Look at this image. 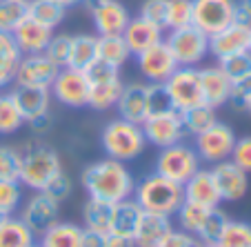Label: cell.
Segmentation results:
<instances>
[{
    "instance_id": "f35d334b",
    "label": "cell",
    "mask_w": 251,
    "mask_h": 247,
    "mask_svg": "<svg viewBox=\"0 0 251 247\" xmlns=\"http://www.w3.org/2000/svg\"><path fill=\"white\" fill-rule=\"evenodd\" d=\"M229 223L227 214H225L220 207H213L207 212V219H204L202 227H200V232L196 234V238H198L200 243H218L220 234H223L225 225Z\"/></svg>"
},
{
    "instance_id": "e7e4bbea",
    "label": "cell",
    "mask_w": 251,
    "mask_h": 247,
    "mask_svg": "<svg viewBox=\"0 0 251 247\" xmlns=\"http://www.w3.org/2000/svg\"><path fill=\"white\" fill-rule=\"evenodd\" d=\"M29 247H40V243H38V245H36V243H33V245H29Z\"/></svg>"
},
{
    "instance_id": "11a10c76",
    "label": "cell",
    "mask_w": 251,
    "mask_h": 247,
    "mask_svg": "<svg viewBox=\"0 0 251 247\" xmlns=\"http://www.w3.org/2000/svg\"><path fill=\"white\" fill-rule=\"evenodd\" d=\"M238 14H236V20L238 23H247L251 25V0H238Z\"/></svg>"
},
{
    "instance_id": "5b68a950",
    "label": "cell",
    "mask_w": 251,
    "mask_h": 247,
    "mask_svg": "<svg viewBox=\"0 0 251 247\" xmlns=\"http://www.w3.org/2000/svg\"><path fill=\"white\" fill-rule=\"evenodd\" d=\"M200 169V158L194 147L185 143H176L162 147L156 158V174L165 176L169 181L185 185L191 176Z\"/></svg>"
},
{
    "instance_id": "d590c367",
    "label": "cell",
    "mask_w": 251,
    "mask_h": 247,
    "mask_svg": "<svg viewBox=\"0 0 251 247\" xmlns=\"http://www.w3.org/2000/svg\"><path fill=\"white\" fill-rule=\"evenodd\" d=\"M207 212H209L207 207H200V205L185 200V203L180 205V209L176 212L178 223H180V229L187 234H191V236H196V234L200 232V227H202L204 219H207Z\"/></svg>"
},
{
    "instance_id": "b9f144b4",
    "label": "cell",
    "mask_w": 251,
    "mask_h": 247,
    "mask_svg": "<svg viewBox=\"0 0 251 247\" xmlns=\"http://www.w3.org/2000/svg\"><path fill=\"white\" fill-rule=\"evenodd\" d=\"M223 67V72L229 76V81H240V78L251 76V54L249 52H242L236 54V56H229L225 60L218 62Z\"/></svg>"
},
{
    "instance_id": "f907efd6",
    "label": "cell",
    "mask_w": 251,
    "mask_h": 247,
    "mask_svg": "<svg viewBox=\"0 0 251 247\" xmlns=\"http://www.w3.org/2000/svg\"><path fill=\"white\" fill-rule=\"evenodd\" d=\"M200 245L202 243L196 236H191V234L182 232V229H171L156 247H200Z\"/></svg>"
},
{
    "instance_id": "ac0fdd59",
    "label": "cell",
    "mask_w": 251,
    "mask_h": 247,
    "mask_svg": "<svg viewBox=\"0 0 251 247\" xmlns=\"http://www.w3.org/2000/svg\"><path fill=\"white\" fill-rule=\"evenodd\" d=\"M53 36V29L40 25L38 20L33 18H25L18 27L11 31V38H14L16 47L23 56H29V54H45L49 40Z\"/></svg>"
},
{
    "instance_id": "c3c4849f",
    "label": "cell",
    "mask_w": 251,
    "mask_h": 247,
    "mask_svg": "<svg viewBox=\"0 0 251 247\" xmlns=\"http://www.w3.org/2000/svg\"><path fill=\"white\" fill-rule=\"evenodd\" d=\"M85 74H87V78H89V82L94 85V82H107V81L118 78L120 69H116V67L107 65V62H102V60H96V62H91V65L87 67Z\"/></svg>"
},
{
    "instance_id": "8fae6325",
    "label": "cell",
    "mask_w": 251,
    "mask_h": 247,
    "mask_svg": "<svg viewBox=\"0 0 251 247\" xmlns=\"http://www.w3.org/2000/svg\"><path fill=\"white\" fill-rule=\"evenodd\" d=\"M145 138L149 145L156 147H169V145L182 143V138L187 136L185 125H182L180 111L169 110V111H160V114H151L145 123L140 125Z\"/></svg>"
},
{
    "instance_id": "3957f363",
    "label": "cell",
    "mask_w": 251,
    "mask_h": 247,
    "mask_svg": "<svg viewBox=\"0 0 251 247\" xmlns=\"http://www.w3.org/2000/svg\"><path fill=\"white\" fill-rule=\"evenodd\" d=\"M62 171V163L56 149L43 143H29L20 152V176L18 183L33 192H43L47 183Z\"/></svg>"
},
{
    "instance_id": "7bdbcfd3",
    "label": "cell",
    "mask_w": 251,
    "mask_h": 247,
    "mask_svg": "<svg viewBox=\"0 0 251 247\" xmlns=\"http://www.w3.org/2000/svg\"><path fill=\"white\" fill-rule=\"evenodd\" d=\"M20 176V152L11 145H0V178L18 181Z\"/></svg>"
},
{
    "instance_id": "ffe728a7",
    "label": "cell",
    "mask_w": 251,
    "mask_h": 247,
    "mask_svg": "<svg viewBox=\"0 0 251 247\" xmlns=\"http://www.w3.org/2000/svg\"><path fill=\"white\" fill-rule=\"evenodd\" d=\"M14 98L16 107L20 110L25 123L38 118V116L49 114V105H51V91L45 87H25L16 85L14 91H9Z\"/></svg>"
},
{
    "instance_id": "f546056e",
    "label": "cell",
    "mask_w": 251,
    "mask_h": 247,
    "mask_svg": "<svg viewBox=\"0 0 251 247\" xmlns=\"http://www.w3.org/2000/svg\"><path fill=\"white\" fill-rule=\"evenodd\" d=\"M123 87H125V82L120 76L107 82H94L89 89V103H87V107H91L96 111H104V110H109V107H116Z\"/></svg>"
},
{
    "instance_id": "7dc6e473",
    "label": "cell",
    "mask_w": 251,
    "mask_h": 247,
    "mask_svg": "<svg viewBox=\"0 0 251 247\" xmlns=\"http://www.w3.org/2000/svg\"><path fill=\"white\" fill-rule=\"evenodd\" d=\"M229 161L236 163L242 171L251 174V136L236 138V145H233V152Z\"/></svg>"
},
{
    "instance_id": "d6a6232c",
    "label": "cell",
    "mask_w": 251,
    "mask_h": 247,
    "mask_svg": "<svg viewBox=\"0 0 251 247\" xmlns=\"http://www.w3.org/2000/svg\"><path fill=\"white\" fill-rule=\"evenodd\" d=\"M65 7H60L53 0H29L27 2V16L38 20L40 25L49 29H56L65 20Z\"/></svg>"
},
{
    "instance_id": "6125c7cd",
    "label": "cell",
    "mask_w": 251,
    "mask_h": 247,
    "mask_svg": "<svg viewBox=\"0 0 251 247\" xmlns=\"http://www.w3.org/2000/svg\"><path fill=\"white\" fill-rule=\"evenodd\" d=\"M7 216H9V214H5V212H0V223H2V220H5Z\"/></svg>"
},
{
    "instance_id": "f6af8a7d",
    "label": "cell",
    "mask_w": 251,
    "mask_h": 247,
    "mask_svg": "<svg viewBox=\"0 0 251 247\" xmlns=\"http://www.w3.org/2000/svg\"><path fill=\"white\" fill-rule=\"evenodd\" d=\"M147 100H149V116L174 110V107H171V100H169V94H167L162 82H147Z\"/></svg>"
},
{
    "instance_id": "8992f818",
    "label": "cell",
    "mask_w": 251,
    "mask_h": 247,
    "mask_svg": "<svg viewBox=\"0 0 251 247\" xmlns=\"http://www.w3.org/2000/svg\"><path fill=\"white\" fill-rule=\"evenodd\" d=\"M165 43L180 67H196L209 54V36L194 25L169 31Z\"/></svg>"
},
{
    "instance_id": "680465c9",
    "label": "cell",
    "mask_w": 251,
    "mask_h": 247,
    "mask_svg": "<svg viewBox=\"0 0 251 247\" xmlns=\"http://www.w3.org/2000/svg\"><path fill=\"white\" fill-rule=\"evenodd\" d=\"M53 2H58L60 7H65V9H69V7H76V5H80L82 0H53Z\"/></svg>"
},
{
    "instance_id": "4fadbf2b",
    "label": "cell",
    "mask_w": 251,
    "mask_h": 247,
    "mask_svg": "<svg viewBox=\"0 0 251 247\" xmlns=\"http://www.w3.org/2000/svg\"><path fill=\"white\" fill-rule=\"evenodd\" d=\"M60 67H56L45 54H29L20 56L18 69H16V85L25 87H45L49 89L51 82L56 81Z\"/></svg>"
},
{
    "instance_id": "7c38bea8",
    "label": "cell",
    "mask_w": 251,
    "mask_h": 247,
    "mask_svg": "<svg viewBox=\"0 0 251 247\" xmlns=\"http://www.w3.org/2000/svg\"><path fill=\"white\" fill-rule=\"evenodd\" d=\"M58 216H60V203L49 198L45 192H36L33 196H29L25 200L18 219L33 234H45L51 225L58 223Z\"/></svg>"
},
{
    "instance_id": "44dd1931",
    "label": "cell",
    "mask_w": 251,
    "mask_h": 247,
    "mask_svg": "<svg viewBox=\"0 0 251 247\" xmlns=\"http://www.w3.org/2000/svg\"><path fill=\"white\" fill-rule=\"evenodd\" d=\"M200 87H202V100L204 105L218 110L225 103H229V94H231V81L223 72L220 65L204 67L200 69Z\"/></svg>"
},
{
    "instance_id": "681fc988",
    "label": "cell",
    "mask_w": 251,
    "mask_h": 247,
    "mask_svg": "<svg viewBox=\"0 0 251 247\" xmlns=\"http://www.w3.org/2000/svg\"><path fill=\"white\" fill-rule=\"evenodd\" d=\"M140 16L151 20V23L160 25L165 29V18H167V0H145L140 5Z\"/></svg>"
},
{
    "instance_id": "836d02e7",
    "label": "cell",
    "mask_w": 251,
    "mask_h": 247,
    "mask_svg": "<svg viewBox=\"0 0 251 247\" xmlns=\"http://www.w3.org/2000/svg\"><path fill=\"white\" fill-rule=\"evenodd\" d=\"M180 118H182V125H185V132L191 134V136H198V134H202L204 129L216 123V110L202 103L198 107L180 111Z\"/></svg>"
},
{
    "instance_id": "9f6ffc18",
    "label": "cell",
    "mask_w": 251,
    "mask_h": 247,
    "mask_svg": "<svg viewBox=\"0 0 251 247\" xmlns=\"http://www.w3.org/2000/svg\"><path fill=\"white\" fill-rule=\"evenodd\" d=\"M104 247H133V243L127 241V238L116 236V234H107V243H104Z\"/></svg>"
},
{
    "instance_id": "d4e9b609",
    "label": "cell",
    "mask_w": 251,
    "mask_h": 247,
    "mask_svg": "<svg viewBox=\"0 0 251 247\" xmlns=\"http://www.w3.org/2000/svg\"><path fill=\"white\" fill-rule=\"evenodd\" d=\"M140 216H142V207L133 198L116 203L114 205V216H111L109 234H116V236L127 238V241L133 243L138 223H140Z\"/></svg>"
},
{
    "instance_id": "91938a15",
    "label": "cell",
    "mask_w": 251,
    "mask_h": 247,
    "mask_svg": "<svg viewBox=\"0 0 251 247\" xmlns=\"http://www.w3.org/2000/svg\"><path fill=\"white\" fill-rule=\"evenodd\" d=\"M200 247H220V245H218V243H202Z\"/></svg>"
},
{
    "instance_id": "6f0895ef",
    "label": "cell",
    "mask_w": 251,
    "mask_h": 247,
    "mask_svg": "<svg viewBox=\"0 0 251 247\" xmlns=\"http://www.w3.org/2000/svg\"><path fill=\"white\" fill-rule=\"evenodd\" d=\"M104 2H107V0H82V5H85V7H87V9H89V11L98 9L100 5H104Z\"/></svg>"
},
{
    "instance_id": "484cf974",
    "label": "cell",
    "mask_w": 251,
    "mask_h": 247,
    "mask_svg": "<svg viewBox=\"0 0 251 247\" xmlns=\"http://www.w3.org/2000/svg\"><path fill=\"white\" fill-rule=\"evenodd\" d=\"M98 60V36L91 33H80L71 38V49H69V62L67 67L74 69H82L85 72L91 62Z\"/></svg>"
},
{
    "instance_id": "ba28073f",
    "label": "cell",
    "mask_w": 251,
    "mask_h": 247,
    "mask_svg": "<svg viewBox=\"0 0 251 247\" xmlns=\"http://www.w3.org/2000/svg\"><path fill=\"white\" fill-rule=\"evenodd\" d=\"M236 0H191V25L207 36L236 23Z\"/></svg>"
},
{
    "instance_id": "e0dca14e",
    "label": "cell",
    "mask_w": 251,
    "mask_h": 247,
    "mask_svg": "<svg viewBox=\"0 0 251 247\" xmlns=\"http://www.w3.org/2000/svg\"><path fill=\"white\" fill-rule=\"evenodd\" d=\"M120 118L129 123L142 125L149 118V100H147V82H129L123 87L116 103Z\"/></svg>"
},
{
    "instance_id": "5bb4252c",
    "label": "cell",
    "mask_w": 251,
    "mask_h": 247,
    "mask_svg": "<svg viewBox=\"0 0 251 247\" xmlns=\"http://www.w3.org/2000/svg\"><path fill=\"white\" fill-rule=\"evenodd\" d=\"M249 31L251 25L247 23H238L236 20V23L227 25L225 29L209 36V54L220 62L229 56L249 52Z\"/></svg>"
},
{
    "instance_id": "2e32d148",
    "label": "cell",
    "mask_w": 251,
    "mask_h": 247,
    "mask_svg": "<svg viewBox=\"0 0 251 247\" xmlns=\"http://www.w3.org/2000/svg\"><path fill=\"white\" fill-rule=\"evenodd\" d=\"M211 176L216 181V187H218V194L223 200H240L242 196L249 190V174L242 171L236 163L231 161H223L216 163L211 169Z\"/></svg>"
},
{
    "instance_id": "9c48e42d",
    "label": "cell",
    "mask_w": 251,
    "mask_h": 247,
    "mask_svg": "<svg viewBox=\"0 0 251 247\" xmlns=\"http://www.w3.org/2000/svg\"><path fill=\"white\" fill-rule=\"evenodd\" d=\"M196 138V154H198L200 161L204 163H223V161H229L231 158V152H233V145H236V134L229 125L216 123L211 127H207L202 134H198Z\"/></svg>"
},
{
    "instance_id": "ee69618b",
    "label": "cell",
    "mask_w": 251,
    "mask_h": 247,
    "mask_svg": "<svg viewBox=\"0 0 251 247\" xmlns=\"http://www.w3.org/2000/svg\"><path fill=\"white\" fill-rule=\"evenodd\" d=\"M23 192H20V183L18 181H2L0 178V212L5 214H14L20 205Z\"/></svg>"
},
{
    "instance_id": "60d3db41",
    "label": "cell",
    "mask_w": 251,
    "mask_h": 247,
    "mask_svg": "<svg viewBox=\"0 0 251 247\" xmlns=\"http://www.w3.org/2000/svg\"><path fill=\"white\" fill-rule=\"evenodd\" d=\"M71 38H74V36H69V33H58V36H51L47 49H45V56H47L56 67H60V69L62 67H67V62H69Z\"/></svg>"
},
{
    "instance_id": "603a6c76",
    "label": "cell",
    "mask_w": 251,
    "mask_h": 247,
    "mask_svg": "<svg viewBox=\"0 0 251 247\" xmlns=\"http://www.w3.org/2000/svg\"><path fill=\"white\" fill-rule=\"evenodd\" d=\"M91 18H94V27L98 31V36H123L131 16H129L127 7L123 2L107 0L104 5L91 11Z\"/></svg>"
},
{
    "instance_id": "bcb514c9",
    "label": "cell",
    "mask_w": 251,
    "mask_h": 247,
    "mask_svg": "<svg viewBox=\"0 0 251 247\" xmlns=\"http://www.w3.org/2000/svg\"><path fill=\"white\" fill-rule=\"evenodd\" d=\"M71 190H74L71 178L65 174V171H60V174H56L51 181L47 183V187H45L43 192L49 196V198L56 200V203H62V200H67L71 196Z\"/></svg>"
},
{
    "instance_id": "74e56055",
    "label": "cell",
    "mask_w": 251,
    "mask_h": 247,
    "mask_svg": "<svg viewBox=\"0 0 251 247\" xmlns=\"http://www.w3.org/2000/svg\"><path fill=\"white\" fill-rule=\"evenodd\" d=\"M23 125H25V118L20 114V110L16 107L11 94H0V134L2 136L14 134Z\"/></svg>"
},
{
    "instance_id": "f5cc1de1",
    "label": "cell",
    "mask_w": 251,
    "mask_h": 247,
    "mask_svg": "<svg viewBox=\"0 0 251 247\" xmlns=\"http://www.w3.org/2000/svg\"><path fill=\"white\" fill-rule=\"evenodd\" d=\"M104 243H107V234L91 232V229H85V227H82L80 247H104Z\"/></svg>"
},
{
    "instance_id": "9a60e30c",
    "label": "cell",
    "mask_w": 251,
    "mask_h": 247,
    "mask_svg": "<svg viewBox=\"0 0 251 247\" xmlns=\"http://www.w3.org/2000/svg\"><path fill=\"white\" fill-rule=\"evenodd\" d=\"M138 67H140L142 76L147 78V82H165L171 74L178 69V62H176L171 49L167 47L165 40H160L158 45L145 49L142 54H138Z\"/></svg>"
},
{
    "instance_id": "be15d7a7",
    "label": "cell",
    "mask_w": 251,
    "mask_h": 247,
    "mask_svg": "<svg viewBox=\"0 0 251 247\" xmlns=\"http://www.w3.org/2000/svg\"><path fill=\"white\" fill-rule=\"evenodd\" d=\"M249 54H251V31H249Z\"/></svg>"
},
{
    "instance_id": "7a4b0ae2",
    "label": "cell",
    "mask_w": 251,
    "mask_h": 247,
    "mask_svg": "<svg viewBox=\"0 0 251 247\" xmlns=\"http://www.w3.org/2000/svg\"><path fill=\"white\" fill-rule=\"evenodd\" d=\"M133 200L142 207V212H153L162 216H176V212L185 203L182 185L169 181L160 174L145 176L133 190Z\"/></svg>"
},
{
    "instance_id": "94428289",
    "label": "cell",
    "mask_w": 251,
    "mask_h": 247,
    "mask_svg": "<svg viewBox=\"0 0 251 247\" xmlns=\"http://www.w3.org/2000/svg\"><path fill=\"white\" fill-rule=\"evenodd\" d=\"M245 110H247V111H249V114H251V96H249V100H247V105H245Z\"/></svg>"
},
{
    "instance_id": "f1b7e54d",
    "label": "cell",
    "mask_w": 251,
    "mask_h": 247,
    "mask_svg": "<svg viewBox=\"0 0 251 247\" xmlns=\"http://www.w3.org/2000/svg\"><path fill=\"white\" fill-rule=\"evenodd\" d=\"M23 54L18 52L11 33L0 31V89L7 87L9 82H14L16 78V69Z\"/></svg>"
},
{
    "instance_id": "52a82bcc",
    "label": "cell",
    "mask_w": 251,
    "mask_h": 247,
    "mask_svg": "<svg viewBox=\"0 0 251 247\" xmlns=\"http://www.w3.org/2000/svg\"><path fill=\"white\" fill-rule=\"evenodd\" d=\"M162 85H165L171 107L176 111H187L204 103L202 87H200V72L196 67H178Z\"/></svg>"
},
{
    "instance_id": "ab89813d",
    "label": "cell",
    "mask_w": 251,
    "mask_h": 247,
    "mask_svg": "<svg viewBox=\"0 0 251 247\" xmlns=\"http://www.w3.org/2000/svg\"><path fill=\"white\" fill-rule=\"evenodd\" d=\"M191 25V0H167L165 29L174 31Z\"/></svg>"
},
{
    "instance_id": "4dcf8cb0",
    "label": "cell",
    "mask_w": 251,
    "mask_h": 247,
    "mask_svg": "<svg viewBox=\"0 0 251 247\" xmlns=\"http://www.w3.org/2000/svg\"><path fill=\"white\" fill-rule=\"evenodd\" d=\"M33 238H36V234L20 219L7 216L0 223V247H29L36 243Z\"/></svg>"
},
{
    "instance_id": "4316f807",
    "label": "cell",
    "mask_w": 251,
    "mask_h": 247,
    "mask_svg": "<svg viewBox=\"0 0 251 247\" xmlns=\"http://www.w3.org/2000/svg\"><path fill=\"white\" fill-rule=\"evenodd\" d=\"M80 238H82L80 225L58 220L45 234H40V247H80Z\"/></svg>"
},
{
    "instance_id": "1f68e13d",
    "label": "cell",
    "mask_w": 251,
    "mask_h": 247,
    "mask_svg": "<svg viewBox=\"0 0 251 247\" xmlns=\"http://www.w3.org/2000/svg\"><path fill=\"white\" fill-rule=\"evenodd\" d=\"M129 56L131 52L123 36H98V60L120 69L129 60Z\"/></svg>"
},
{
    "instance_id": "d6986e66",
    "label": "cell",
    "mask_w": 251,
    "mask_h": 247,
    "mask_svg": "<svg viewBox=\"0 0 251 247\" xmlns=\"http://www.w3.org/2000/svg\"><path fill=\"white\" fill-rule=\"evenodd\" d=\"M123 38H125V43H127L129 52H131V56H138V54H142L145 49H149V47H153V45H158L160 40H165L162 38L160 25L142 18V16L129 18L127 27H125V31H123Z\"/></svg>"
},
{
    "instance_id": "6da1fadb",
    "label": "cell",
    "mask_w": 251,
    "mask_h": 247,
    "mask_svg": "<svg viewBox=\"0 0 251 247\" xmlns=\"http://www.w3.org/2000/svg\"><path fill=\"white\" fill-rule=\"evenodd\" d=\"M82 187L87 190L89 198H98L104 203H120L133 196L136 183L127 165L114 158H104L87 165L80 174Z\"/></svg>"
},
{
    "instance_id": "277c9868",
    "label": "cell",
    "mask_w": 251,
    "mask_h": 247,
    "mask_svg": "<svg viewBox=\"0 0 251 247\" xmlns=\"http://www.w3.org/2000/svg\"><path fill=\"white\" fill-rule=\"evenodd\" d=\"M100 145H102L107 158L129 163V161H136L145 152L147 138H145V132H142L140 125L129 123V120L118 116L116 120H109L104 125L102 136H100Z\"/></svg>"
},
{
    "instance_id": "e575fe53",
    "label": "cell",
    "mask_w": 251,
    "mask_h": 247,
    "mask_svg": "<svg viewBox=\"0 0 251 247\" xmlns=\"http://www.w3.org/2000/svg\"><path fill=\"white\" fill-rule=\"evenodd\" d=\"M29 0H0V31L11 33L27 18Z\"/></svg>"
},
{
    "instance_id": "db71d44e",
    "label": "cell",
    "mask_w": 251,
    "mask_h": 247,
    "mask_svg": "<svg viewBox=\"0 0 251 247\" xmlns=\"http://www.w3.org/2000/svg\"><path fill=\"white\" fill-rule=\"evenodd\" d=\"M29 127H31L33 134H38V136H45V134L49 132V127H51V116L45 114V116H38V118L29 120Z\"/></svg>"
},
{
    "instance_id": "30bf717a",
    "label": "cell",
    "mask_w": 251,
    "mask_h": 247,
    "mask_svg": "<svg viewBox=\"0 0 251 247\" xmlns=\"http://www.w3.org/2000/svg\"><path fill=\"white\" fill-rule=\"evenodd\" d=\"M89 89L91 82L82 69H74V67H62L58 72L56 81L51 82L49 91L51 96L62 103L65 107H74V110H82L89 103Z\"/></svg>"
},
{
    "instance_id": "7402d4cb",
    "label": "cell",
    "mask_w": 251,
    "mask_h": 247,
    "mask_svg": "<svg viewBox=\"0 0 251 247\" xmlns=\"http://www.w3.org/2000/svg\"><path fill=\"white\" fill-rule=\"evenodd\" d=\"M182 192H185V200L200 205V207H207V209L218 207L223 203V198L218 194V187H216V181H213V176H211V169H198L182 185Z\"/></svg>"
},
{
    "instance_id": "83f0119b",
    "label": "cell",
    "mask_w": 251,
    "mask_h": 247,
    "mask_svg": "<svg viewBox=\"0 0 251 247\" xmlns=\"http://www.w3.org/2000/svg\"><path fill=\"white\" fill-rule=\"evenodd\" d=\"M111 216H114V203H104L98 198H89L82 207V220H85V229L100 234H109L111 227Z\"/></svg>"
},
{
    "instance_id": "8d00e7d4",
    "label": "cell",
    "mask_w": 251,
    "mask_h": 247,
    "mask_svg": "<svg viewBox=\"0 0 251 247\" xmlns=\"http://www.w3.org/2000/svg\"><path fill=\"white\" fill-rule=\"evenodd\" d=\"M220 247H251V223L229 220L218 238Z\"/></svg>"
},
{
    "instance_id": "cb8c5ba5",
    "label": "cell",
    "mask_w": 251,
    "mask_h": 247,
    "mask_svg": "<svg viewBox=\"0 0 251 247\" xmlns=\"http://www.w3.org/2000/svg\"><path fill=\"white\" fill-rule=\"evenodd\" d=\"M171 229H174L171 216L142 212L140 223H138V229H136V236H133V247H156Z\"/></svg>"
},
{
    "instance_id": "816d5d0a",
    "label": "cell",
    "mask_w": 251,
    "mask_h": 247,
    "mask_svg": "<svg viewBox=\"0 0 251 247\" xmlns=\"http://www.w3.org/2000/svg\"><path fill=\"white\" fill-rule=\"evenodd\" d=\"M251 96V76L240 78V81H233L231 82V94H229V103L238 110H245L247 100Z\"/></svg>"
}]
</instances>
